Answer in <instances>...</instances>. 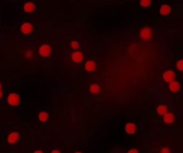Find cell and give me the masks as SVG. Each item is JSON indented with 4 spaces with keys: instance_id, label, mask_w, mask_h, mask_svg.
<instances>
[{
    "instance_id": "1",
    "label": "cell",
    "mask_w": 183,
    "mask_h": 153,
    "mask_svg": "<svg viewBox=\"0 0 183 153\" xmlns=\"http://www.w3.org/2000/svg\"><path fill=\"white\" fill-rule=\"evenodd\" d=\"M7 102L9 103V105L13 106V107H16V106L19 105L20 102H21L20 96L18 95V94H16V93H11L7 97Z\"/></svg>"
},
{
    "instance_id": "2",
    "label": "cell",
    "mask_w": 183,
    "mask_h": 153,
    "mask_svg": "<svg viewBox=\"0 0 183 153\" xmlns=\"http://www.w3.org/2000/svg\"><path fill=\"white\" fill-rule=\"evenodd\" d=\"M39 52H40V55L43 57H47L51 55V52H52V48L49 45H42L40 49H39Z\"/></svg>"
},
{
    "instance_id": "3",
    "label": "cell",
    "mask_w": 183,
    "mask_h": 153,
    "mask_svg": "<svg viewBox=\"0 0 183 153\" xmlns=\"http://www.w3.org/2000/svg\"><path fill=\"white\" fill-rule=\"evenodd\" d=\"M139 36L143 40H149L152 37V30L148 27H145L140 30Z\"/></svg>"
},
{
    "instance_id": "4",
    "label": "cell",
    "mask_w": 183,
    "mask_h": 153,
    "mask_svg": "<svg viewBox=\"0 0 183 153\" xmlns=\"http://www.w3.org/2000/svg\"><path fill=\"white\" fill-rule=\"evenodd\" d=\"M175 77H176L175 73L173 71H171V70L166 71L165 73L163 74V80L165 81L166 82H171V81H174Z\"/></svg>"
},
{
    "instance_id": "5",
    "label": "cell",
    "mask_w": 183,
    "mask_h": 153,
    "mask_svg": "<svg viewBox=\"0 0 183 153\" xmlns=\"http://www.w3.org/2000/svg\"><path fill=\"white\" fill-rule=\"evenodd\" d=\"M33 30V26L30 23H24L21 26V31L23 34H30Z\"/></svg>"
},
{
    "instance_id": "6",
    "label": "cell",
    "mask_w": 183,
    "mask_h": 153,
    "mask_svg": "<svg viewBox=\"0 0 183 153\" xmlns=\"http://www.w3.org/2000/svg\"><path fill=\"white\" fill-rule=\"evenodd\" d=\"M19 133H18L17 132H13L9 134L8 138H7V141L9 143L11 144H14L18 140H19Z\"/></svg>"
},
{
    "instance_id": "7",
    "label": "cell",
    "mask_w": 183,
    "mask_h": 153,
    "mask_svg": "<svg viewBox=\"0 0 183 153\" xmlns=\"http://www.w3.org/2000/svg\"><path fill=\"white\" fill-rule=\"evenodd\" d=\"M71 59H72L73 62H75V63H81L83 60V54L81 52H80V51L72 53Z\"/></svg>"
},
{
    "instance_id": "8",
    "label": "cell",
    "mask_w": 183,
    "mask_h": 153,
    "mask_svg": "<svg viewBox=\"0 0 183 153\" xmlns=\"http://www.w3.org/2000/svg\"><path fill=\"white\" fill-rule=\"evenodd\" d=\"M169 88H170V91H172V92H178L180 90V84H179V81H172L170 82Z\"/></svg>"
},
{
    "instance_id": "9",
    "label": "cell",
    "mask_w": 183,
    "mask_h": 153,
    "mask_svg": "<svg viewBox=\"0 0 183 153\" xmlns=\"http://www.w3.org/2000/svg\"><path fill=\"white\" fill-rule=\"evenodd\" d=\"M175 120V117L172 113H166L163 115V122L165 124H172Z\"/></svg>"
},
{
    "instance_id": "10",
    "label": "cell",
    "mask_w": 183,
    "mask_h": 153,
    "mask_svg": "<svg viewBox=\"0 0 183 153\" xmlns=\"http://www.w3.org/2000/svg\"><path fill=\"white\" fill-rule=\"evenodd\" d=\"M136 130H137V127H136V125H135L134 124H132V123H129V124H127V125H125V131H126L127 133H129V134H133V133H135Z\"/></svg>"
},
{
    "instance_id": "11",
    "label": "cell",
    "mask_w": 183,
    "mask_h": 153,
    "mask_svg": "<svg viewBox=\"0 0 183 153\" xmlns=\"http://www.w3.org/2000/svg\"><path fill=\"white\" fill-rule=\"evenodd\" d=\"M96 69V64L94 61L92 60H88L86 64H85V70L88 72H92Z\"/></svg>"
},
{
    "instance_id": "12",
    "label": "cell",
    "mask_w": 183,
    "mask_h": 153,
    "mask_svg": "<svg viewBox=\"0 0 183 153\" xmlns=\"http://www.w3.org/2000/svg\"><path fill=\"white\" fill-rule=\"evenodd\" d=\"M172 12V8L168 5H163L160 8V13L162 15H168Z\"/></svg>"
},
{
    "instance_id": "13",
    "label": "cell",
    "mask_w": 183,
    "mask_h": 153,
    "mask_svg": "<svg viewBox=\"0 0 183 153\" xmlns=\"http://www.w3.org/2000/svg\"><path fill=\"white\" fill-rule=\"evenodd\" d=\"M23 9H24V11L27 12V13H32V12L36 9V6H35V5H34L32 2H28V3H26V4L24 5Z\"/></svg>"
},
{
    "instance_id": "14",
    "label": "cell",
    "mask_w": 183,
    "mask_h": 153,
    "mask_svg": "<svg viewBox=\"0 0 183 153\" xmlns=\"http://www.w3.org/2000/svg\"><path fill=\"white\" fill-rule=\"evenodd\" d=\"M156 111H157V113H158L159 115H165V114L167 113V111H168V108H167L165 105H160V106L157 108Z\"/></svg>"
},
{
    "instance_id": "15",
    "label": "cell",
    "mask_w": 183,
    "mask_h": 153,
    "mask_svg": "<svg viewBox=\"0 0 183 153\" xmlns=\"http://www.w3.org/2000/svg\"><path fill=\"white\" fill-rule=\"evenodd\" d=\"M99 91H100V88H99L98 85L96 84V83L92 84L90 86V91L92 92V93H94V94H98L99 92Z\"/></svg>"
},
{
    "instance_id": "16",
    "label": "cell",
    "mask_w": 183,
    "mask_h": 153,
    "mask_svg": "<svg viewBox=\"0 0 183 153\" xmlns=\"http://www.w3.org/2000/svg\"><path fill=\"white\" fill-rule=\"evenodd\" d=\"M47 118H48V115L47 112H41L40 113L39 115V119H40V121L41 122H46L47 120Z\"/></svg>"
},
{
    "instance_id": "17",
    "label": "cell",
    "mask_w": 183,
    "mask_h": 153,
    "mask_svg": "<svg viewBox=\"0 0 183 153\" xmlns=\"http://www.w3.org/2000/svg\"><path fill=\"white\" fill-rule=\"evenodd\" d=\"M151 0H140V6L143 7H148L151 5Z\"/></svg>"
},
{
    "instance_id": "18",
    "label": "cell",
    "mask_w": 183,
    "mask_h": 153,
    "mask_svg": "<svg viewBox=\"0 0 183 153\" xmlns=\"http://www.w3.org/2000/svg\"><path fill=\"white\" fill-rule=\"evenodd\" d=\"M176 67H177V69H178L179 71L183 72V60L178 61V63H177V64H176Z\"/></svg>"
},
{
    "instance_id": "19",
    "label": "cell",
    "mask_w": 183,
    "mask_h": 153,
    "mask_svg": "<svg viewBox=\"0 0 183 153\" xmlns=\"http://www.w3.org/2000/svg\"><path fill=\"white\" fill-rule=\"evenodd\" d=\"M79 43L77 42V41H71V47L73 48V49H77L78 47H79Z\"/></svg>"
},
{
    "instance_id": "20",
    "label": "cell",
    "mask_w": 183,
    "mask_h": 153,
    "mask_svg": "<svg viewBox=\"0 0 183 153\" xmlns=\"http://www.w3.org/2000/svg\"><path fill=\"white\" fill-rule=\"evenodd\" d=\"M161 153H170V149L168 148H163L161 150Z\"/></svg>"
},
{
    "instance_id": "21",
    "label": "cell",
    "mask_w": 183,
    "mask_h": 153,
    "mask_svg": "<svg viewBox=\"0 0 183 153\" xmlns=\"http://www.w3.org/2000/svg\"><path fill=\"white\" fill-rule=\"evenodd\" d=\"M128 153H138V150L136 149H130L129 151H128Z\"/></svg>"
},
{
    "instance_id": "22",
    "label": "cell",
    "mask_w": 183,
    "mask_h": 153,
    "mask_svg": "<svg viewBox=\"0 0 183 153\" xmlns=\"http://www.w3.org/2000/svg\"><path fill=\"white\" fill-rule=\"evenodd\" d=\"M52 153H61L58 149H54V150H52Z\"/></svg>"
},
{
    "instance_id": "23",
    "label": "cell",
    "mask_w": 183,
    "mask_h": 153,
    "mask_svg": "<svg viewBox=\"0 0 183 153\" xmlns=\"http://www.w3.org/2000/svg\"><path fill=\"white\" fill-rule=\"evenodd\" d=\"M3 97V91H0V98H1Z\"/></svg>"
},
{
    "instance_id": "24",
    "label": "cell",
    "mask_w": 183,
    "mask_h": 153,
    "mask_svg": "<svg viewBox=\"0 0 183 153\" xmlns=\"http://www.w3.org/2000/svg\"><path fill=\"white\" fill-rule=\"evenodd\" d=\"M34 153H43V152H42L41 150H37V151H35Z\"/></svg>"
},
{
    "instance_id": "25",
    "label": "cell",
    "mask_w": 183,
    "mask_h": 153,
    "mask_svg": "<svg viewBox=\"0 0 183 153\" xmlns=\"http://www.w3.org/2000/svg\"><path fill=\"white\" fill-rule=\"evenodd\" d=\"M0 91H2V85H1V83H0Z\"/></svg>"
},
{
    "instance_id": "26",
    "label": "cell",
    "mask_w": 183,
    "mask_h": 153,
    "mask_svg": "<svg viewBox=\"0 0 183 153\" xmlns=\"http://www.w3.org/2000/svg\"><path fill=\"white\" fill-rule=\"evenodd\" d=\"M76 153H81V152H76Z\"/></svg>"
}]
</instances>
